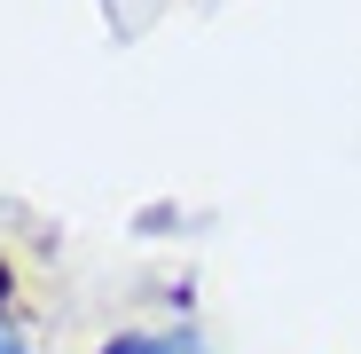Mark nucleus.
I'll list each match as a JSON object with an SVG mask.
<instances>
[{"label": "nucleus", "mask_w": 361, "mask_h": 354, "mask_svg": "<svg viewBox=\"0 0 361 354\" xmlns=\"http://www.w3.org/2000/svg\"><path fill=\"white\" fill-rule=\"evenodd\" d=\"M0 307H8V268H0Z\"/></svg>", "instance_id": "20e7f679"}, {"label": "nucleus", "mask_w": 361, "mask_h": 354, "mask_svg": "<svg viewBox=\"0 0 361 354\" xmlns=\"http://www.w3.org/2000/svg\"><path fill=\"white\" fill-rule=\"evenodd\" d=\"M0 354H24V338H16V331H0Z\"/></svg>", "instance_id": "7ed1b4c3"}, {"label": "nucleus", "mask_w": 361, "mask_h": 354, "mask_svg": "<svg viewBox=\"0 0 361 354\" xmlns=\"http://www.w3.org/2000/svg\"><path fill=\"white\" fill-rule=\"evenodd\" d=\"M157 354H204V346H197V338H165Z\"/></svg>", "instance_id": "f03ea898"}, {"label": "nucleus", "mask_w": 361, "mask_h": 354, "mask_svg": "<svg viewBox=\"0 0 361 354\" xmlns=\"http://www.w3.org/2000/svg\"><path fill=\"white\" fill-rule=\"evenodd\" d=\"M102 354H157L149 338H118V346H102Z\"/></svg>", "instance_id": "f257e3e1"}]
</instances>
